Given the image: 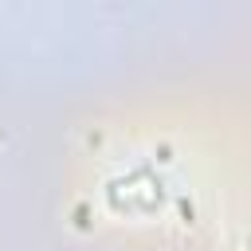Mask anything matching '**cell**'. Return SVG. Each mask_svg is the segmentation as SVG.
Returning <instances> with one entry per match:
<instances>
[{
	"mask_svg": "<svg viewBox=\"0 0 251 251\" xmlns=\"http://www.w3.org/2000/svg\"><path fill=\"white\" fill-rule=\"evenodd\" d=\"M180 216H184V220L192 224V216H196V212H192V204H188V200H180Z\"/></svg>",
	"mask_w": 251,
	"mask_h": 251,
	"instance_id": "cell-1",
	"label": "cell"
}]
</instances>
